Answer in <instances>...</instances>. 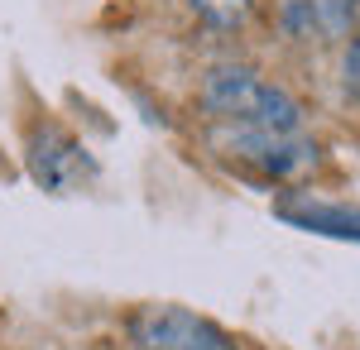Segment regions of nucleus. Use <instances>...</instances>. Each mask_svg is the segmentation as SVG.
Listing matches in <instances>:
<instances>
[{"instance_id":"obj_1","label":"nucleus","mask_w":360,"mask_h":350,"mask_svg":"<svg viewBox=\"0 0 360 350\" xmlns=\"http://www.w3.org/2000/svg\"><path fill=\"white\" fill-rule=\"evenodd\" d=\"M202 110L217 125H245V130H278L298 135L303 130V106L293 91L278 82H264L250 67H212L202 82Z\"/></svg>"},{"instance_id":"obj_2","label":"nucleus","mask_w":360,"mask_h":350,"mask_svg":"<svg viewBox=\"0 0 360 350\" xmlns=\"http://www.w3.org/2000/svg\"><path fill=\"white\" fill-rule=\"evenodd\" d=\"M212 144L221 149L226 159L245 163L255 168L259 178H274V183H298L307 178L322 154H317V144L298 135H278V130H245V125H217L212 130Z\"/></svg>"},{"instance_id":"obj_3","label":"nucleus","mask_w":360,"mask_h":350,"mask_svg":"<svg viewBox=\"0 0 360 350\" xmlns=\"http://www.w3.org/2000/svg\"><path fill=\"white\" fill-rule=\"evenodd\" d=\"M125 331L135 350H240V341L226 326L188 307H139Z\"/></svg>"},{"instance_id":"obj_4","label":"nucleus","mask_w":360,"mask_h":350,"mask_svg":"<svg viewBox=\"0 0 360 350\" xmlns=\"http://www.w3.org/2000/svg\"><path fill=\"white\" fill-rule=\"evenodd\" d=\"M29 178L44 192H72L77 183L96 178V159L63 125H39L29 135Z\"/></svg>"},{"instance_id":"obj_5","label":"nucleus","mask_w":360,"mask_h":350,"mask_svg":"<svg viewBox=\"0 0 360 350\" xmlns=\"http://www.w3.org/2000/svg\"><path fill=\"white\" fill-rule=\"evenodd\" d=\"M274 216L288 221V226H298V231H307V235L360 245V207H346V202H322L312 192H298V197H278Z\"/></svg>"},{"instance_id":"obj_6","label":"nucleus","mask_w":360,"mask_h":350,"mask_svg":"<svg viewBox=\"0 0 360 350\" xmlns=\"http://www.w3.org/2000/svg\"><path fill=\"white\" fill-rule=\"evenodd\" d=\"M188 5H193V15L202 25L221 29V34L240 29L250 20V10H255V0H188Z\"/></svg>"},{"instance_id":"obj_7","label":"nucleus","mask_w":360,"mask_h":350,"mask_svg":"<svg viewBox=\"0 0 360 350\" xmlns=\"http://www.w3.org/2000/svg\"><path fill=\"white\" fill-rule=\"evenodd\" d=\"M307 5H312L317 29H322V34H332V39L351 34L356 20H360V0H307Z\"/></svg>"},{"instance_id":"obj_8","label":"nucleus","mask_w":360,"mask_h":350,"mask_svg":"<svg viewBox=\"0 0 360 350\" xmlns=\"http://www.w3.org/2000/svg\"><path fill=\"white\" fill-rule=\"evenodd\" d=\"M341 86H346V96L360 106V39H351V48L341 58Z\"/></svg>"}]
</instances>
